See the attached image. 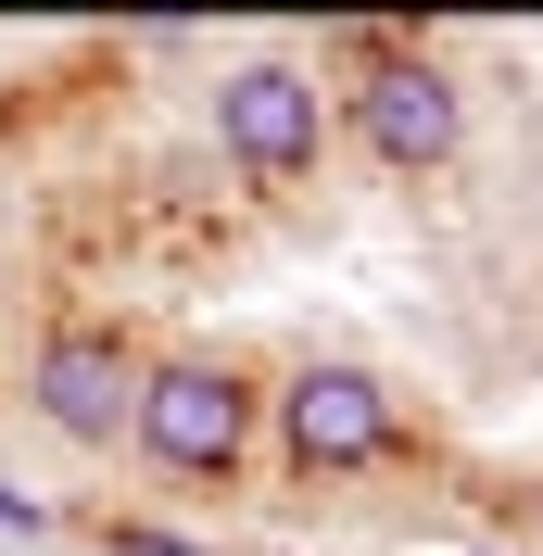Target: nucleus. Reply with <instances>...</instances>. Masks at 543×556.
<instances>
[{
  "label": "nucleus",
  "instance_id": "obj_1",
  "mask_svg": "<svg viewBox=\"0 0 543 556\" xmlns=\"http://www.w3.org/2000/svg\"><path fill=\"white\" fill-rule=\"evenodd\" d=\"M127 443L165 468V481H228L253 455V380L228 354H177V367H139V417Z\"/></svg>",
  "mask_w": 543,
  "mask_h": 556
},
{
  "label": "nucleus",
  "instance_id": "obj_2",
  "mask_svg": "<svg viewBox=\"0 0 543 556\" xmlns=\"http://www.w3.org/2000/svg\"><path fill=\"white\" fill-rule=\"evenodd\" d=\"M215 152H228L240 177H266V190L316 177V152H329L316 76L304 64H228V76H215Z\"/></svg>",
  "mask_w": 543,
  "mask_h": 556
},
{
  "label": "nucleus",
  "instance_id": "obj_3",
  "mask_svg": "<svg viewBox=\"0 0 543 556\" xmlns=\"http://www.w3.org/2000/svg\"><path fill=\"white\" fill-rule=\"evenodd\" d=\"M278 430H291L304 468H379V455L405 443V417H392V392H379L367 367H291Z\"/></svg>",
  "mask_w": 543,
  "mask_h": 556
},
{
  "label": "nucleus",
  "instance_id": "obj_4",
  "mask_svg": "<svg viewBox=\"0 0 543 556\" xmlns=\"http://www.w3.org/2000/svg\"><path fill=\"white\" fill-rule=\"evenodd\" d=\"M354 127H367V152H379L392 177H417V165H442V152H455L468 102H455V76H442V64H417V51H379V64L354 76Z\"/></svg>",
  "mask_w": 543,
  "mask_h": 556
},
{
  "label": "nucleus",
  "instance_id": "obj_5",
  "mask_svg": "<svg viewBox=\"0 0 543 556\" xmlns=\"http://www.w3.org/2000/svg\"><path fill=\"white\" fill-rule=\"evenodd\" d=\"M64 443H127V417H139V354L127 342H102V329H64V342L38 354V392H26Z\"/></svg>",
  "mask_w": 543,
  "mask_h": 556
},
{
  "label": "nucleus",
  "instance_id": "obj_6",
  "mask_svg": "<svg viewBox=\"0 0 543 556\" xmlns=\"http://www.w3.org/2000/svg\"><path fill=\"white\" fill-rule=\"evenodd\" d=\"M0 531H13V544H38V531H51V506H38V493H13V481H0Z\"/></svg>",
  "mask_w": 543,
  "mask_h": 556
},
{
  "label": "nucleus",
  "instance_id": "obj_7",
  "mask_svg": "<svg viewBox=\"0 0 543 556\" xmlns=\"http://www.w3.org/2000/svg\"><path fill=\"white\" fill-rule=\"evenodd\" d=\"M114 556H203V544H165V531H114Z\"/></svg>",
  "mask_w": 543,
  "mask_h": 556
},
{
  "label": "nucleus",
  "instance_id": "obj_8",
  "mask_svg": "<svg viewBox=\"0 0 543 556\" xmlns=\"http://www.w3.org/2000/svg\"><path fill=\"white\" fill-rule=\"evenodd\" d=\"M468 556H506V544H468Z\"/></svg>",
  "mask_w": 543,
  "mask_h": 556
},
{
  "label": "nucleus",
  "instance_id": "obj_9",
  "mask_svg": "<svg viewBox=\"0 0 543 556\" xmlns=\"http://www.w3.org/2000/svg\"><path fill=\"white\" fill-rule=\"evenodd\" d=\"M531 506H543V493H531Z\"/></svg>",
  "mask_w": 543,
  "mask_h": 556
}]
</instances>
